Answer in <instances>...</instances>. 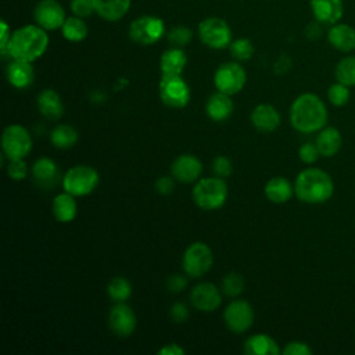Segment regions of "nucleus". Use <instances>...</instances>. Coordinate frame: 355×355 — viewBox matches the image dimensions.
Segmentation results:
<instances>
[{
	"label": "nucleus",
	"instance_id": "nucleus-47",
	"mask_svg": "<svg viewBox=\"0 0 355 355\" xmlns=\"http://www.w3.org/2000/svg\"><path fill=\"white\" fill-rule=\"evenodd\" d=\"M0 26H1V37H0V51L1 54L6 51L7 49V44L10 42V37H11V28L7 25L6 21H1L0 22Z\"/></svg>",
	"mask_w": 355,
	"mask_h": 355
},
{
	"label": "nucleus",
	"instance_id": "nucleus-34",
	"mask_svg": "<svg viewBox=\"0 0 355 355\" xmlns=\"http://www.w3.org/2000/svg\"><path fill=\"white\" fill-rule=\"evenodd\" d=\"M244 286H245L244 277L237 272H230L222 279L220 290L226 297L236 298L244 291Z\"/></svg>",
	"mask_w": 355,
	"mask_h": 355
},
{
	"label": "nucleus",
	"instance_id": "nucleus-14",
	"mask_svg": "<svg viewBox=\"0 0 355 355\" xmlns=\"http://www.w3.org/2000/svg\"><path fill=\"white\" fill-rule=\"evenodd\" d=\"M33 18L46 31L61 29L65 22V10L57 0H40L33 10Z\"/></svg>",
	"mask_w": 355,
	"mask_h": 355
},
{
	"label": "nucleus",
	"instance_id": "nucleus-26",
	"mask_svg": "<svg viewBox=\"0 0 355 355\" xmlns=\"http://www.w3.org/2000/svg\"><path fill=\"white\" fill-rule=\"evenodd\" d=\"M75 198H76L75 196H72L67 191H62V193L57 194L53 198L51 211H53L54 218L58 222L69 223L76 218V215H78V202H76Z\"/></svg>",
	"mask_w": 355,
	"mask_h": 355
},
{
	"label": "nucleus",
	"instance_id": "nucleus-23",
	"mask_svg": "<svg viewBox=\"0 0 355 355\" xmlns=\"http://www.w3.org/2000/svg\"><path fill=\"white\" fill-rule=\"evenodd\" d=\"M329 43L338 51L349 53L355 50V28L347 24H334L327 32Z\"/></svg>",
	"mask_w": 355,
	"mask_h": 355
},
{
	"label": "nucleus",
	"instance_id": "nucleus-28",
	"mask_svg": "<svg viewBox=\"0 0 355 355\" xmlns=\"http://www.w3.org/2000/svg\"><path fill=\"white\" fill-rule=\"evenodd\" d=\"M130 3L132 0H94L96 14L108 22H116L128 14Z\"/></svg>",
	"mask_w": 355,
	"mask_h": 355
},
{
	"label": "nucleus",
	"instance_id": "nucleus-39",
	"mask_svg": "<svg viewBox=\"0 0 355 355\" xmlns=\"http://www.w3.org/2000/svg\"><path fill=\"white\" fill-rule=\"evenodd\" d=\"M320 157V153L316 147L315 143H311V141H306L304 144L300 146L298 148V158L304 162V164H315Z\"/></svg>",
	"mask_w": 355,
	"mask_h": 355
},
{
	"label": "nucleus",
	"instance_id": "nucleus-7",
	"mask_svg": "<svg viewBox=\"0 0 355 355\" xmlns=\"http://www.w3.org/2000/svg\"><path fill=\"white\" fill-rule=\"evenodd\" d=\"M214 265V252L211 247L202 241L191 243L183 252L182 268L183 272L191 277L204 276Z\"/></svg>",
	"mask_w": 355,
	"mask_h": 355
},
{
	"label": "nucleus",
	"instance_id": "nucleus-21",
	"mask_svg": "<svg viewBox=\"0 0 355 355\" xmlns=\"http://www.w3.org/2000/svg\"><path fill=\"white\" fill-rule=\"evenodd\" d=\"M234 110V104L232 100V96L218 92L211 94L205 103V114L209 119L215 122H223L226 121Z\"/></svg>",
	"mask_w": 355,
	"mask_h": 355
},
{
	"label": "nucleus",
	"instance_id": "nucleus-11",
	"mask_svg": "<svg viewBox=\"0 0 355 355\" xmlns=\"http://www.w3.org/2000/svg\"><path fill=\"white\" fill-rule=\"evenodd\" d=\"M158 90L166 107L183 108L190 101V87L182 75H162Z\"/></svg>",
	"mask_w": 355,
	"mask_h": 355
},
{
	"label": "nucleus",
	"instance_id": "nucleus-19",
	"mask_svg": "<svg viewBox=\"0 0 355 355\" xmlns=\"http://www.w3.org/2000/svg\"><path fill=\"white\" fill-rule=\"evenodd\" d=\"M311 10L319 24L334 25L344 12L343 0H311Z\"/></svg>",
	"mask_w": 355,
	"mask_h": 355
},
{
	"label": "nucleus",
	"instance_id": "nucleus-36",
	"mask_svg": "<svg viewBox=\"0 0 355 355\" xmlns=\"http://www.w3.org/2000/svg\"><path fill=\"white\" fill-rule=\"evenodd\" d=\"M351 97V92H349V86L336 82L333 83L329 89H327V100L330 104H333L334 107H343L349 101Z\"/></svg>",
	"mask_w": 355,
	"mask_h": 355
},
{
	"label": "nucleus",
	"instance_id": "nucleus-6",
	"mask_svg": "<svg viewBox=\"0 0 355 355\" xmlns=\"http://www.w3.org/2000/svg\"><path fill=\"white\" fill-rule=\"evenodd\" d=\"M33 141L26 128L19 123L6 126L1 135V150L7 159H21L29 155Z\"/></svg>",
	"mask_w": 355,
	"mask_h": 355
},
{
	"label": "nucleus",
	"instance_id": "nucleus-12",
	"mask_svg": "<svg viewBox=\"0 0 355 355\" xmlns=\"http://www.w3.org/2000/svg\"><path fill=\"white\" fill-rule=\"evenodd\" d=\"M254 309L245 300H233L223 312L226 327L236 334L247 331L254 323Z\"/></svg>",
	"mask_w": 355,
	"mask_h": 355
},
{
	"label": "nucleus",
	"instance_id": "nucleus-35",
	"mask_svg": "<svg viewBox=\"0 0 355 355\" xmlns=\"http://www.w3.org/2000/svg\"><path fill=\"white\" fill-rule=\"evenodd\" d=\"M254 44L247 37H239L229 44V53L236 61H247L254 55Z\"/></svg>",
	"mask_w": 355,
	"mask_h": 355
},
{
	"label": "nucleus",
	"instance_id": "nucleus-16",
	"mask_svg": "<svg viewBox=\"0 0 355 355\" xmlns=\"http://www.w3.org/2000/svg\"><path fill=\"white\" fill-rule=\"evenodd\" d=\"M202 172V162L194 154H180L171 165V175L180 183L197 182Z\"/></svg>",
	"mask_w": 355,
	"mask_h": 355
},
{
	"label": "nucleus",
	"instance_id": "nucleus-45",
	"mask_svg": "<svg viewBox=\"0 0 355 355\" xmlns=\"http://www.w3.org/2000/svg\"><path fill=\"white\" fill-rule=\"evenodd\" d=\"M169 315H171V319L175 322V323H183L187 320L189 318V308L186 306V304L183 302H175L172 306H171V311H169Z\"/></svg>",
	"mask_w": 355,
	"mask_h": 355
},
{
	"label": "nucleus",
	"instance_id": "nucleus-3",
	"mask_svg": "<svg viewBox=\"0 0 355 355\" xmlns=\"http://www.w3.org/2000/svg\"><path fill=\"white\" fill-rule=\"evenodd\" d=\"M333 193V179L320 168H305L294 180V194L305 204H323L331 198Z\"/></svg>",
	"mask_w": 355,
	"mask_h": 355
},
{
	"label": "nucleus",
	"instance_id": "nucleus-29",
	"mask_svg": "<svg viewBox=\"0 0 355 355\" xmlns=\"http://www.w3.org/2000/svg\"><path fill=\"white\" fill-rule=\"evenodd\" d=\"M187 64V55L182 47H171L165 50L159 58L162 75H182Z\"/></svg>",
	"mask_w": 355,
	"mask_h": 355
},
{
	"label": "nucleus",
	"instance_id": "nucleus-38",
	"mask_svg": "<svg viewBox=\"0 0 355 355\" xmlns=\"http://www.w3.org/2000/svg\"><path fill=\"white\" fill-rule=\"evenodd\" d=\"M6 172H7V176L11 180L21 182L28 176V173L31 171L28 168V164L24 161V158H21V159H8V164L6 166Z\"/></svg>",
	"mask_w": 355,
	"mask_h": 355
},
{
	"label": "nucleus",
	"instance_id": "nucleus-33",
	"mask_svg": "<svg viewBox=\"0 0 355 355\" xmlns=\"http://www.w3.org/2000/svg\"><path fill=\"white\" fill-rule=\"evenodd\" d=\"M336 80L347 86H355V55L341 58L334 68Z\"/></svg>",
	"mask_w": 355,
	"mask_h": 355
},
{
	"label": "nucleus",
	"instance_id": "nucleus-10",
	"mask_svg": "<svg viewBox=\"0 0 355 355\" xmlns=\"http://www.w3.org/2000/svg\"><path fill=\"white\" fill-rule=\"evenodd\" d=\"M247 82V72L237 61L220 64L214 73V85L218 92L234 96L241 92Z\"/></svg>",
	"mask_w": 355,
	"mask_h": 355
},
{
	"label": "nucleus",
	"instance_id": "nucleus-44",
	"mask_svg": "<svg viewBox=\"0 0 355 355\" xmlns=\"http://www.w3.org/2000/svg\"><path fill=\"white\" fill-rule=\"evenodd\" d=\"M187 275L184 273V275H172V276H169L168 279H166V287H168V290L171 291V293H182L184 288H186V286H187V283H189V280H187Z\"/></svg>",
	"mask_w": 355,
	"mask_h": 355
},
{
	"label": "nucleus",
	"instance_id": "nucleus-8",
	"mask_svg": "<svg viewBox=\"0 0 355 355\" xmlns=\"http://www.w3.org/2000/svg\"><path fill=\"white\" fill-rule=\"evenodd\" d=\"M166 32L165 24L159 17L141 15L133 19L129 25V37L132 42L141 46H151L157 43Z\"/></svg>",
	"mask_w": 355,
	"mask_h": 355
},
{
	"label": "nucleus",
	"instance_id": "nucleus-27",
	"mask_svg": "<svg viewBox=\"0 0 355 355\" xmlns=\"http://www.w3.org/2000/svg\"><path fill=\"white\" fill-rule=\"evenodd\" d=\"M243 349L247 355H277L282 352L277 343L265 333L250 336L245 340Z\"/></svg>",
	"mask_w": 355,
	"mask_h": 355
},
{
	"label": "nucleus",
	"instance_id": "nucleus-20",
	"mask_svg": "<svg viewBox=\"0 0 355 355\" xmlns=\"http://www.w3.org/2000/svg\"><path fill=\"white\" fill-rule=\"evenodd\" d=\"M8 83L15 89H26L35 80V69L32 62L22 60H12L6 69Z\"/></svg>",
	"mask_w": 355,
	"mask_h": 355
},
{
	"label": "nucleus",
	"instance_id": "nucleus-22",
	"mask_svg": "<svg viewBox=\"0 0 355 355\" xmlns=\"http://www.w3.org/2000/svg\"><path fill=\"white\" fill-rule=\"evenodd\" d=\"M37 110L46 119L58 121L64 115V103L54 89H44L37 96Z\"/></svg>",
	"mask_w": 355,
	"mask_h": 355
},
{
	"label": "nucleus",
	"instance_id": "nucleus-37",
	"mask_svg": "<svg viewBox=\"0 0 355 355\" xmlns=\"http://www.w3.org/2000/svg\"><path fill=\"white\" fill-rule=\"evenodd\" d=\"M166 39L173 47H184L191 42L193 32L184 25H176L168 31Z\"/></svg>",
	"mask_w": 355,
	"mask_h": 355
},
{
	"label": "nucleus",
	"instance_id": "nucleus-30",
	"mask_svg": "<svg viewBox=\"0 0 355 355\" xmlns=\"http://www.w3.org/2000/svg\"><path fill=\"white\" fill-rule=\"evenodd\" d=\"M79 139L78 130L67 123H60L50 132V141L55 148L67 150L76 144Z\"/></svg>",
	"mask_w": 355,
	"mask_h": 355
},
{
	"label": "nucleus",
	"instance_id": "nucleus-46",
	"mask_svg": "<svg viewBox=\"0 0 355 355\" xmlns=\"http://www.w3.org/2000/svg\"><path fill=\"white\" fill-rule=\"evenodd\" d=\"M158 355H184V349L176 343H168L161 347L157 352Z\"/></svg>",
	"mask_w": 355,
	"mask_h": 355
},
{
	"label": "nucleus",
	"instance_id": "nucleus-1",
	"mask_svg": "<svg viewBox=\"0 0 355 355\" xmlns=\"http://www.w3.org/2000/svg\"><path fill=\"white\" fill-rule=\"evenodd\" d=\"M329 112L323 100L313 93H302L291 103L290 123L300 133H315L327 123Z\"/></svg>",
	"mask_w": 355,
	"mask_h": 355
},
{
	"label": "nucleus",
	"instance_id": "nucleus-17",
	"mask_svg": "<svg viewBox=\"0 0 355 355\" xmlns=\"http://www.w3.org/2000/svg\"><path fill=\"white\" fill-rule=\"evenodd\" d=\"M31 175H32L33 182L39 187L51 189L60 178L58 165L55 164L54 159H51L49 157H40L33 162V165L31 168Z\"/></svg>",
	"mask_w": 355,
	"mask_h": 355
},
{
	"label": "nucleus",
	"instance_id": "nucleus-18",
	"mask_svg": "<svg viewBox=\"0 0 355 355\" xmlns=\"http://www.w3.org/2000/svg\"><path fill=\"white\" fill-rule=\"evenodd\" d=\"M251 123L252 126L262 132V133H270L273 130H276L280 125V114L277 111L276 107H273L272 104H258L250 115Z\"/></svg>",
	"mask_w": 355,
	"mask_h": 355
},
{
	"label": "nucleus",
	"instance_id": "nucleus-43",
	"mask_svg": "<svg viewBox=\"0 0 355 355\" xmlns=\"http://www.w3.org/2000/svg\"><path fill=\"white\" fill-rule=\"evenodd\" d=\"M175 180L176 179L173 176H159L154 183V189L161 196H169L175 191Z\"/></svg>",
	"mask_w": 355,
	"mask_h": 355
},
{
	"label": "nucleus",
	"instance_id": "nucleus-41",
	"mask_svg": "<svg viewBox=\"0 0 355 355\" xmlns=\"http://www.w3.org/2000/svg\"><path fill=\"white\" fill-rule=\"evenodd\" d=\"M212 171L215 176L219 178H229L233 172V164L226 155H218L212 161Z\"/></svg>",
	"mask_w": 355,
	"mask_h": 355
},
{
	"label": "nucleus",
	"instance_id": "nucleus-2",
	"mask_svg": "<svg viewBox=\"0 0 355 355\" xmlns=\"http://www.w3.org/2000/svg\"><path fill=\"white\" fill-rule=\"evenodd\" d=\"M49 47L47 31L37 24L19 26L11 33L3 55H10L12 60H22L33 62L40 58Z\"/></svg>",
	"mask_w": 355,
	"mask_h": 355
},
{
	"label": "nucleus",
	"instance_id": "nucleus-9",
	"mask_svg": "<svg viewBox=\"0 0 355 355\" xmlns=\"http://www.w3.org/2000/svg\"><path fill=\"white\" fill-rule=\"evenodd\" d=\"M200 40L209 49L220 50L229 47L233 40L232 29L227 22L218 17H208L198 24L197 28Z\"/></svg>",
	"mask_w": 355,
	"mask_h": 355
},
{
	"label": "nucleus",
	"instance_id": "nucleus-4",
	"mask_svg": "<svg viewBox=\"0 0 355 355\" xmlns=\"http://www.w3.org/2000/svg\"><path fill=\"white\" fill-rule=\"evenodd\" d=\"M229 189L223 178H202L193 187L191 197L194 204L204 211H215L225 205Z\"/></svg>",
	"mask_w": 355,
	"mask_h": 355
},
{
	"label": "nucleus",
	"instance_id": "nucleus-24",
	"mask_svg": "<svg viewBox=\"0 0 355 355\" xmlns=\"http://www.w3.org/2000/svg\"><path fill=\"white\" fill-rule=\"evenodd\" d=\"M315 144L320 153V157H334L341 146H343V137L337 128L334 126H324L318 132V136L315 139Z\"/></svg>",
	"mask_w": 355,
	"mask_h": 355
},
{
	"label": "nucleus",
	"instance_id": "nucleus-31",
	"mask_svg": "<svg viewBox=\"0 0 355 355\" xmlns=\"http://www.w3.org/2000/svg\"><path fill=\"white\" fill-rule=\"evenodd\" d=\"M61 33L68 42L78 43L86 39L89 33V28L83 21V18L73 15V17H67L65 22L61 26Z\"/></svg>",
	"mask_w": 355,
	"mask_h": 355
},
{
	"label": "nucleus",
	"instance_id": "nucleus-15",
	"mask_svg": "<svg viewBox=\"0 0 355 355\" xmlns=\"http://www.w3.org/2000/svg\"><path fill=\"white\" fill-rule=\"evenodd\" d=\"M190 302L197 311L214 312L222 304V293L215 284L201 282L191 288Z\"/></svg>",
	"mask_w": 355,
	"mask_h": 355
},
{
	"label": "nucleus",
	"instance_id": "nucleus-40",
	"mask_svg": "<svg viewBox=\"0 0 355 355\" xmlns=\"http://www.w3.org/2000/svg\"><path fill=\"white\" fill-rule=\"evenodd\" d=\"M71 11L73 15L80 18H87L96 12L94 0H72Z\"/></svg>",
	"mask_w": 355,
	"mask_h": 355
},
{
	"label": "nucleus",
	"instance_id": "nucleus-13",
	"mask_svg": "<svg viewBox=\"0 0 355 355\" xmlns=\"http://www.w3.org/2000/svg\"><path fill=\"white\" fill-rule=\"evenodd\" d=\"M108 327L118 337H129L137 326L135 311L125 302H115L108 312Z\"/></svg>",
	"mask_w": 355,
	"mask_h": 355
},
{
	"label": "nucleus",
	"instance_id": "nucleus-5",
	"mask_svg": "<svg viewBox=\"0 0 355 355\" xmlns=\"http://www.w3.org/2000/svg\"><path fill=\"white\" fill-rule=\"evenodd\" d=\"M100 183L98 172L85 164L73 165L67 171V173L61 178V184L64 191L75 196L85 197L92 194Z\"/></svg>",
	"mask_w": 355,
	"mask_h": 355
},
{
	"label": "nucleus",
	"instance_id": "nucleus-42",
	"mask_svg": "<svg viewBox=\"0 0 355 355\" xmlns=\"http://www.w3.org/2000/svg\"><path fill=\"white\" fill-rule=\"evenodd\" d=\"M284 355H311L312 348L304 341H290L282 349Z\"/></svg>",
	"mask_w": 355,
	"mask_h": 355
},
{
	"label": "nucleus",
	"instance_id": "nucleus-32",
	"mask_svg": "<svg viewBox=\"0 0 355 355\" xmlns=\"http://www.w3.org/2000/svg\"><path fill=\"white\" fill-rule=\"evenodd\" d=\"M107 295L114 302H125L132 295V284L122 276H115L107 284Z\"/></svg>",
	"mask_w": 355,
	"mask_h": 355
},
{
	"label": "nucleus",
	"instance_id": "nucleus-25",
	"mask_svg": "<svg viewBox=\"0 0 355 355\" xmlns=\"http://www.w3.org/2000/svg\"><path fill=\"white\" fill-rule=\"evenodd\" d=\"M263 193L270 202L284 204L294 196V184L284 176H273L266 182Z\"/></svg>",
	"mask_w": 355,
	"mask_h": 355
}]
</instances>
